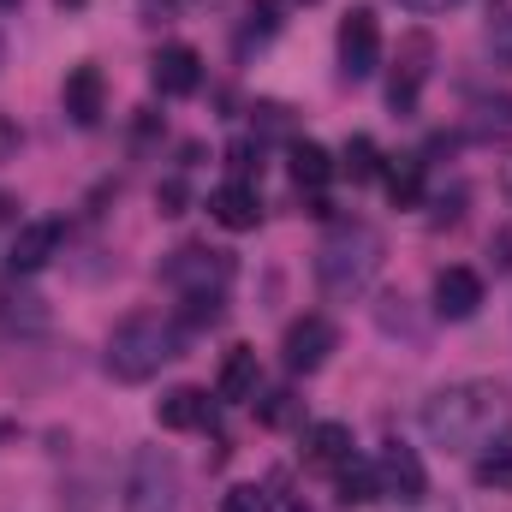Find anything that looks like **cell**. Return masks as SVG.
Returning a JSON list of instances; mask_svg holds the SVG:
<instances>
[{
	"mask_svg": "<svg viewBox=\"0 0 512 512\" xmlns=\"http://www.w3.org/2000/svg\"><path fill=\"white\" fill-rule=\"evenodd\" d=\"M507 423H512V399L501 382H453L441 393H429V405H423V435L447 453L489 447L495 435H507Z\"/></svg>",
	"mask_w": 512,
	"mask_h": 512,
	"instance_id": "1",
	"label": "cell"
},
{
	"mask_svg": "<svg viewBox=\"0 0 512 512\" xmlns=\"http://www.w3.org/2000/svg\"><path fill=\"white\" fill-rule=\"evenodd\" d=\"M382 262H387V239L370 221H340L316 251V286H322V298L352 304V298H364L376 286Z\"/></svg>",
	"mask_w": 512,
	"mask_h": 512,
	"instance_id": "2",
	"label": "cell"
},
{
	"mask_svg": "<svg viewBox=\"0 0 512 512\" xmlns=\"http://www.w3.org/2000/svg\"><path fill=\"white\" fill-rule=\"evenodd\" d=\"M179 346H185V328L173 322V316H161V310H131L126 322L108 334V376L114 382H149V376H161V364H173L179 358Z\"/></svg>",
	"mask_w": 512,
	"mask_h": 512,
	"instance_id": "3",
	"label": "cell"
},
{
	"mask_svg": "<svg viewBox=\"0 0 512 512\" xmlns=\"http://www.w3.org/2000/svg\"><path fill=\"white\" fill-rule=\"evenodd\" d=\"M120 507L126 512H179V465H173V453H161V447L131 453Z\"/></svg>",
	"mask_w": 512,
	"mask_h": 512,
	"instance_id": "4",
	"label": "cell"
},
{
	"mask_svg": "<svg viewBox=\"0 0 512 512\" xmlns=\"http://www.w3.org/2000/svg\"><path fill=\"white\" fill-rule=\"evenodd\" d=\"M167 286H179L185 298L191 292H221L227 280H233V256L227 251H209V245H185V251L167 256Z\"/></svg>",
	"mask_w": 512,
	"mask_h": 512,
	"instance_id": "5",
	"label": "cell"
},
{
	"mask_svg": "<svg viewBox=\"0 0 512 512\" xmlns=\"http://www.w3.org/2000/svg\"><path fill=\"white\" fill-rule=\"evenodd\" d=\"M340 66H346V78H370L382 66V18H376V6H352L340 18Z\"/></svg>",
	"mask_w": 512,
	"mask_h": 512,
	"instance_id": "6",
	"label": "cell"
},
{
	"mask_svg": "<svg viewBox=\"0 0 512 512\" xmlns=\"http://www.w3.org/2000/svg\"><path fill=\"white\" fill-rule=\"evenodd\" d=\"M340 346V334H334V322L328 316H298L292 328H286V346H280V358H286V370L292 376H316L322 364H328V352Z\"/></svg>",
	"mask_w": 512,
	"mask_h": 512,
	"instance_id": "7",
	"label": "cell"
},
{
	"mask_svg": "<svg viewBox=\"0 0 512 512\" xmlns=\"http://www.w3.org/2000/svg\"><path fill=\"white\" fill-rule=\"evenodd\" d=\"M376 489H382L387 501H399V507H411V501H423L429 495V477H423V459L411 453V447H387L382 459H376Z\"/></svg>",
	"mask_w": 512,
	"mask_h": 512,
	"instance_id": "8",
	"label": "cell"
},
{
	"mask_svg": "<svg viewBox=\"0 0 512 512\" xmlns=\"http://www.w3.org/2000/svg\"><path fill=\"white\" fill-rule=\"evenodd\" d=\"M149 84H155L161 96H191V90L203 84V54H197V48H185V42L161 48V54L149 60Z\"/></svg>",
	"mask_w": 512,
	"mask_h": 512,
	"instance_id": "9",
	"label": "cell"
},
{
	"mask_svg": "<svg viewBox=\"0 0 512 512\" xmlns=\"http://www.w3.org/2000/svg\"><path fill=\"white\" fill-rule=\"evenodd\" d=\"M60 102H66L72 126H96V120L108 114V78H102V66H72Z\"/></svg>",
	"mask_w": 512,
	"mask_h": 512,
	"instance_id": "10",
	"label": "cell"
},
{
	"mask_svg": "<svg viewBox=\"0 0 512 512\" xmlns=\"http://www.w3.org/2000/svg\"><path fill=\"white\" fill-rule=\"evenodd\" d=\"M435 310H441L447 322L477 316V310H483V274H477V268H441V274H435Z\"/></svg>",
	"mask_w": 512,
	"mask_h": 512,
	"instance_id": "11",
	"label": "cell"
},
{
	"mask_svg": "<svg viewBox=\"0 0 512 512\" xmlns=\"http://www.w3.org/2000/svg\"><path fill=\"white\" fill-rule=\"evenodd\" d=\"M209 215H215L227 233H251L256 221H262V197H256V185L233 179V185H221V191L209 197Z\"/></svg>",
	"mask_w": 512,
	"mask_h": 512,
	"instance_id": "12",
	"label": "cell"
},
{
	"mask_svg": "<svg viewBox=\"0 0 512 512\" xmlns=\"http://www.w3.org/2000/svg\"><path fill=\"white\" fill-rule=\"evenodd\" d=\"M346 459H352V429H346V423H310V429H304V465L340 471Z\"/></svg>",
	"mask_w": 512,
	"mask_h": 512,
	"instance_id": "13",
	"label": "cell"
},
{
	"mask_svg": "<svg viewBox=\"0 0 512 512\" xmlns=\"http://www.w3.org/2000/svg\"><path fill=\"white\" fill-rule=\"evenodd\" d=\"M60 221H30V227H18L12 233V268L18 274H30V268H42V262H54V251H60Z\"/></svg>",
	"mask_w": 512,
	"mask_h": 512,
	"instance_id": "14",
	"label": "cell"
},
{
	"mask_svg": "<svg viewBox=\"0 0 512 512\" xmlns=\"http://www.w3.org/2000/svg\"><path fill=\"white\" fill-rule=\"evenodd\" d=\"M155 417H161V429H203L209 423V393L203 387H173V393L155 399Z\"/></svg>",
	"mask_w": 512,
	"mask_h": 512,
	"instance_id": "15",
	"label": "cell"
},
{
	"mask_svg": "<svg viewBox=\"0 0 512 512\" xmlns=\"http://www.w3.org/2000/svg\"><path fill=\"white\" fill-rule=\"evenodd\" d=\"M256 387H262V364H256V352L251 346H233L227 364H221L215 393H221V399H256Z\"/></svg>",
	"mask_w": 512,
	"mask_h": 512,
	"instance_id": "16",
	"label": "cell"
},
{
	"mask_svg": "<svg viewBox=\"0 0 512 512\" xmlns=\"http://www.w3.org/2000/svg\"><path fill=\"white\" fill-rule=\"evenodd\" d=\"M382 179H387V197H393V209H417V203H423V161H417V155H399V161H387Z\"/></svg>",
	"mask_w": 512,
	"mask_h": 512,
	"instance_id": "17",
	"label": "cell"
},
{
	"mask_svg": "<svg viewBox=\"0 0 512 512\" xmlns=\"http://www.w3.org/2000/svg\"><path fill=\"white\" fill-rule=\"evenodd\" d=\"M334 173L340 167H334V155L322 143H292V179H298V191H322Z\"/></svg>",
	"mask_w": 512,
	"mask_h": 512,
	"instance_id": "18",
	"label": "cell"
},
{
	"mask_svg": "<svg viewBox=\"0 0 512 512\" xmlns=\"http://www.w3.org/2000/svg\"><path fill=\"white\" fill-rule=\"evenodd\" d=\"M334 489H340V507H370L382 489H376V465H364L358 453L334 471Z\"/></svg>",
	"mask_w": 512,
	"mask_h": 512,
	"instance_id": "19",
	"label": "cell"
},
{
	"mask_svg": "<svg viewBox=\"0 0 512 512\" xmlns=\"http://www.w3.org/2000/svg\"><path fill=\"white\" fill-rule=\"evenodd\" d=\"M340 173H346L352 185H370V179L382 173V149H376L370 137H352V143H346V155H340Z\"/></svg>",
	"mask_w": 512,
	"mask_h": 512,
	"instance_id": "20",
	"label": "cell"
},
{
	"mask_svg": "<svg viewBox=\"0 0 512 512\" xmlns=\"http://www.w3.org/2000/svg\"><path fill=\"white\" fill-rule=\"evenodd\" d=\"M477 483H483V489H495V495H512V441L489 447V453L477 459Z\"/></svg>",
	"mask_w": 512,
	"mask_h": 512,
	"instance_id": "21",
	"label": "cell"
},
{
	"mask_svg": "<svg viewBox=\"0 0 512 512\" xmlns=\"http://www.w3.org/2000/svg\"><path fill=\"white\" fill-rule=\"evenodd\" d=\"M298 411H304V405H298V393H286V387H274V393H262V399H256V417H262L268 429L298 423Z\"/></svg>",
	"mask_w": 512,
	"mask_h": 512,
	"instance_id": "22",
	"label": "cell"
},
{
	"mask_svg": "<svg viewBox=\"0 0 512 512\" xmlns=\"http://www.w3.org/2000/svg\"><path fill=\"white\" fill-rule=\"evenodd\" d=\"M274 501H268V489L262 483H233L227 495H221V512H268Z\"/></svg>",
	"mask_w": 512,
	"mask_h": 512,
	"instance_id": "23",
	"label": "cell"
},
{
	"mask_svg": "<svg viewBox=\"0 0 512 512\" xmlns=\"http://www.w3.org/2000/svg\"><path fill=\"white\" fill-rule=\"evenodd\" d=\"M221 322V292H191L185 298V328H215Z\"/></svg>",
	"mask_w": 512,
	"mask_h": 512,
	"instance_id": "24",
	"label": "cell"
},
{
	"mask_svg": "<svg viewBox=\"0 0 512 512\" xmlns=\"http://www.w3.org/2000/svg\"><path fill=\"white\" fill-rule=\"evenodd\" d=\"M280 12H286L280 0H256L251 6V30L256 36H274V30H280Z\"/></svg>",
	"mask_w": 512,
	"mask_h": 512,
	"instance_id": "25",
	"label": "cell"
},
{
	"mask_svg": "<svg viewBox=\"0 0 512 512\" xmlns=\"http://www.w3.org/2000/svg\"><path fill=\"white\" fill-rule=\"evenodd\" d=\"M155 203H161V215H185V179H161Z\"/></svg>",
	"mask_w": 512,
	"mask_h": 512,
	"instance_id": "26",
	"label": "cell"
},
{
	"mask_svg": "<svg viewBox=\"0 0 512 512\" xmlns=\"http://www.w3.org/2000/svg\"><path fill=\"white\" fill-rule=\"evenodd\" d=\"M477 114H483L477 131H512V102H483Z\"/></svg>",
	"mask_w": 512,
	"mask_h": 512,
	"instance_id": "27",
	"label": "cell"
},
{
	"mask_svg": "<svg viewBox=\"0 0 512 512\" xmlns=\"http://www.w3.org/2000/svg\"><path fill=\"white\" fill-rule=\"evenodd\" d=\"M489 42H495V54L512 60V18H489Z\"/></svg>",
	"mask_w": 512,
	"mask_h": 512,
	"instance_id": "28",
	"label": "cell"
},
{
	"mask_svg": "<svg viewBox=\"0 0 512 512\" xmlns=\"http://www.w3.org/2000/svg\"><path fill=\"white\" fill-rule=\"evenodd\" d=\"M399 6H405V12H453L459 0H399Z\"/></svg>",
	"mask_w": 512,
	"mask_h": 512,
	"instance_id": "29",
	"label": "cell"
},
{
	"mask_svg": "<svg viewBox=\"0 0 512 512\" xmlns=\"http://www.w3.org/2000/svg\"><path fill=\"white\" fill-rule=\"evenodd\" d=\"M143 12H149V24H161V18H173V0H143Z\"/></svg>",
	"mask_w": 512,
	"mask_h": 512,
	"instance_id": "30",
	"label": "cell"
},
{
	"mask_svg": "<svg viewBox=\"0 0 512 512\" xmlns=\"http://www.w3.org/2000/svg\"><path fill=\"white\" fill-rule=\"evenodd\" d=\"M405 512H453V501H411Z\"/></svg>",
	"mask_w": 512,
	"mask_h": 512,
	"instance_id": "31",
	"label": "cell"
},
{
	"mask_svg": "<svg viewBox=\"0 0 512 512\" xmlns=\"http://www.w3.org/2000/svg\"><path fill=\"white\" fill-rule=\"evenodd\" d=\"M489 18H512V0H489Z\"/></svg>",
	"mask_w": 512,
	"mask_h": 512,
	"instance_id": "32",
	"label": "cell"
},
{
	"mask_svg": "<svg viewBox=\"0 0 512 512\" xmlns=\"http://www.w3.org/2000/svg\"><path fill=\"white\" fill-rule=\"evenodd\" d=\"M12 143H18V137H12V126H0V155H6V149H12Z\"/></svg>",
	"mask_w": 512,
	"mask_h": 512,
	"instance_id": "33",
	"label": "cell"
},
{
	"mask_svg": "<svg viewBox=\"0 0 512 512\" xmlns=\"http://www.w3.org/2000/svg\"><path fill=\"white\" fill-rule=\"evenodd\" d=\"M501 185H507V197H512V161H501Z\"/></svg>",
	"mask_w": 512,
	"mask_h": 512,
	"instance_id": "34",
	"label": "cell"
},
{
	"mask_svg": "<svg viewBox=\"0 0 512 512\" xmlns=\"http://www.w3.org/2000/svg\"><path fill=\"white\" fill-rule=\"evenodd\" d=\"M0 6H18V0H0Z\"/></svg>",
	"mask_w": 512,
	"mask_h": 512,
	"instance_id": "35",
	"label": "cell"
},
{
	"mask_svg": "<svg viewBox=\"0 0 512 512\" xmlns=\"http://www.w3.org/2000/svg\"><path fill=\"white\" fill-rule=\"evenodd\" d=\"M0 60H6V48H0Z\"/></svg>",
	"mask_w": 512,
	"mask_h": 512,
	"instance_id": "36",
	"label": "cell"
},
{
	"mask_svg": "<svg viewBox=\"0 0 512 512\" xmlns=\"http://www.w3.org/2000/svg\"><path fill=\"white\" fill-rule=\"evenodd\" d=\"M292 512H304V507H292Z\"/></svg>",
	"mask_w": 512,
	"mask_h": 512,
	"instance_id": "37",
	"label": "cell"
}]
</instances>
